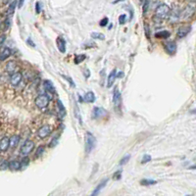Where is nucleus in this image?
Segmentation results:
<instances>
[{
	"label": "nucleus",
	"mask_w": 196,
	"mask_h": 196,
	"mask_svg": "<svg viewBox=\"0 0 196 196\" xmlns=\"http://www.w3.org/2000/svg\"><path fill=\"white\" fill-rule=\"evenodd\" d=\"M84 140H85V153L86 154L91 153L95 145H96V138L90 132H86L85 133Z\"/></svg>",
	"instance_id": "1"
},
{
	"label": "nucleus",
	"mask_w": 196,
	"mask_h": 196,
	"mask_svg": "<svg viewBox=\"0 0 196 196\" xmlns=\"http://www.w3.org/2000/svg\"><path fill=\"white\" fill-rule=\"evenodd\" d=\"M170 13H171V9L168 5L165 4V3H161L156 8V11H155V17L160 19V20H164L166 18H169Z\"/></svg>",
	"instance_id": "2"
},
{
	"label": "nucleus",
	"mask_w": 196,
	"mask_h": 196,
	"mask_svg": "<svg viewBox=\"0 0 196 196\" xmlns=\"http://www.w3.org/2000/svg\"><path fill=\"white\" fill-rule=\"evenodd\" d=\"M52 99L51 96H49V94H40L34 99V104L38 109H45L50 102V100Z\"/></svg>",
	"instance_id": "3"
},
{
	"label": "nucleus",
	"mask_w": 196,
	"mask_h": 196,
	"mask_svg": "<svg viewBox=\"0 0 196 196\" xmlns=\"http://www.w3.org/2000/svg\"><path fill=\"white\" fill-rule=\"evenodd\" d=\"M34 148V142L31 139H28L25 141V143L22 145L21 149H20V153H21L23 156H28L29 153L33 152V150Z\"/></svg>",
	"instance_id": "4"
},
{
	"label": "nucleus",
	"mask_w": 196,
	"mask_h": 196,
	"mask_svg": "<svg viewBox=\"0 0 196 196\" xmlns=\"http://www.w3.org/2000/svg\"><path fill=\"white\" fill-rule=\"evenodd\" d=\"M52 133V129L49 125H44L42 127H40L37 130V136L41 139L46 138L50 133Z\"/></svg>",
	"instance_id": "5"
},
{
	"label": "nucleus",
	"mask_w": 196,
	"mask_h": 196,
	"mask_svg": "<svg viewBox=\"0 0 196 196\" xmlns=\"http://www.w3.org/2000/svg\"><path fill=\"white\" fill-rule=\"evenodd\" d=\"M22 79H23V74L21 72H16L10 76V83H11L12 86L16 87L21 83Z\"/></svg>",
	"instance_id": "6"
},
{
	"label": "nucleus",
	"mask_w": 196,
	"mask_h": 196,
	"mask_svg": "<svg viewBox=\"0 0 196 196\" xmlns=\"http://www.w3.org/2000/svg\"><path fill=\"white\" fill-rule=\"evenodd\" d=\"M108 115L107 111L104 108L101 107H94L91 113V117L93 119H100V118H104Z\"/></svg>",
	"instance_id": "7"
},
{
	"label": "nucleus",
	"mask_w": 196,
	"mask_h": 196,
	"mask_svg": "<svg viewBox=\"0 0 196 196\" xmlns=\"http://www.w3.org/2000/svg\"><path fill=\"white\" fill-rule=\"evenodd\" d=\"M190 31H191V25H183L178 29L177 37L179 38H183L190 33Z\"/></svg>",
	"instance_id": "8"
},
{
	"label": "nucleus",
	"mask_w": 196,
	"mask_h": 196,
	"mask_svg": "<svg viewBox=\"0 0 196 196\" xmlns=\"http://www.w3.org/2000/svg\"><path fill=\"white\" fill-rule=\"evenodd\" d=\"M121 103H122V96H121V92L118 88H115L114 93H113V104L116 110L120 109Z\"/></svg>",
	"instance_id": "9"
},
{
	"label": "nucleus",
	"mask_w": 196,
	"mask_h": 196,
	"mask_svg": "<svg viewBox=\"0 0 196 196\" xmlns=\"http://www.w3.org/2000/svg\"><path fill=\"white\" fill-rule=\"evenodd\" d=\"M43 87L45 89V91L47 92V94L53 95L56 93V89H55V86L51 80H48V79L43 80Z\"/></svg>",
	"instance_id": "10"
},
{
	"label": "nucleus",
	"mask_w": 196,
	"mask_h": 196,
	"mask_svg": "<svg viewBox=\"0 0 196 196\" xmlns=\"http://www.w3.org/2000/svg\"><path fill=\"white\" fill-rule=\"evenodd\" d=\"M165 50L169 55H174L177 51V43L175 41H167L165 43Z\"/></svg>",
	"instance_id": "11"
},
{
	"label": "nucleus",
	"mask_w": 196,
	"mask_h": 196,
	"mask_svg": "<svg viewBox=\"0 0 196 196\" xmlns=\"http://www.w3.org/2000/svg\"><path fill=\"white\" fill-rule=\"evenodd\" d=\"M56 44L60 52L63 54L66 52V40H65L63 37L60 36L56 38Z\"/></svg>",
	"instance_id": "12"
},
{
	"label": "nucleus",
	"mask_w": 196,
	"mask_h": 196,
	"mask_svg": "<svg viewBox=\"0 0 196 196\" xmlns=\"http://www.w3.org/2000/svg\"><path fill=\"white\" fill-rule=\"evenodd\" d=\"M107 183H108V179L102 180V182L100 183L97 185V186L94 188V190L91 192V194H90L89 196H98V195H99V193L101 192V190H102L105 186H106Z\"/></svg>",
	"instance_id": "13"
},
{
	"label": "nucleus",
	"mask_w": 196,
	"mask_h": 196,
	"mask_svg": "<svg viewBox=\"0 0 196 196\" xmlns=\"http://www.w3.org/2000/svg\"><path fill=\"white\" fill-rule=\"evenodd\" d=\"M10 147V139L8 136H4L0 140V151L5 152L7 151Z\"/></svg>",
	"instance_id": "14"
},
{
	"label": "nucleus",
	"mask_w": 196,
	"mask_h": 196,
	"mask_svg": "<svg viewBox=\"0 0 196 196\" xmlns=\"http://www.w3.org/2000/svg\"><path fill=\"white\" fill-rule=\"evenodd\" d=\"M116 79H117V70L114 69L113 71L109 74V76H108V79H107V87H109V88L111 87L112 85L114 84Z\"/></svg>",
	"instance_id": "15"
},
{
	"label": "nucleus",
	"mask_w": 196,
	"mask_h": 196,
	"mask_svg": "<svg viewBox=\"0 0 196 196\" xmlns=\"http://www.w3.org/2000/svg\"><path fill=\"white\" fill-rule=\"evenodd\" d=\"M194 14V8L193 7H185L183 12H180V18L188 19Z\"/></svg>",
	"instance_id": "16"
},
{
	"label": "nucleus",
	"mask_w": 196,
	"mask_h": 196,
	"mask_svg": "<svg viewBox=\"0 0 196 196\" xmlns=\"http://www.w3.org/2000/svg\"><path fill=\"white\" fill-rule=\"evenodd\" d=\"M12 55V51L9 47H4L0 52V61H5Z\"/></svg>",
	"instance_id": "17"
},
{
	"label": "nucleus",
	"mask_w": 196,
	"mask_h": 196,
	"mask_svg": "<svg viewBox=\"0 0 196 196\" xmlns=\"http://www.w3.org/2000/svg\"><path fill=\"white\" fill-rule=\"evenodd\" d=\"M8 168L11 171H20L21 170V163L18 160H12L8 162Z\"/></svg>",
	"instance_id": "18"
},
{
	"label": "nucleus",
	"mask_w": 196,
	"mask_h": 196,
	"mask_svg": "<svg viewBox=\"0 0 196 196\" xmlns=\"http://www.w3.org/2000/svg\"><path fill=\"white\" fill-rule=\"evenodd\" d=\"M6 71L11 75L18 72L17 71V63L15 61H9L6 64Z\"/></svg>",
	"instance_id": "19"
},
{
	"label": "nucleus",
	"mask_w": 196,
	"mask_h": 196,
	"mask_svg": "<svg viewBox=\"0 0 196 196\" xmlns=\"http://www.w3.org/2000/svg\"><path fill=\"white\" fill-rule=\"evenodd\" d=\"M83 101L84 102H87V103H93L95 101V94L93 91H88L84 94L83 96Z\"/></svg>",
	"instance_id": "20"
},
{
	"label": "nucleus",
	"mask_w": 196,
	"mask_h": 196,
	"mask_svg": "<svg viewBox=\"0 0 196 196\" xmlns=\"http://www.w3.org/2000/svg\"><path fill=\"white\" fill-rule=\"evenodd\" d=\"M57 108H58V111H59V116H60V119H63V117L65 116V114H66V108L64 107V105L62 103L61 100H57Z\"/></svg>",
	"instance_id": "21"
},
{
	"label": "nucleus",
	"mask_w": 196,
	"mask_h": 196,
	"mask_svg": "<svg viewBox=\"0 0 196 196\" xmlns=\"http://www.w3.org/2000/svg\"><path fill=\"white\" fill-rule=\"evenodd\" d=\"M9 139H10V146H11L12 148H14L19 144L21 137H20L19 135H17V134H14V135H12L11 137H9Z\"/></svg>",
	"instance_id": "22"
},
{
	"label": "nucleus",
	"mask_w": 196,
	"mask_h": 196,
	"mask_svg": "<svg viewBox=\"0 0 196 196\" xmlns=\"http://www.w3.org/2000/svg\"><path fill=\"white\" fill-rule=\"evenodd\" d=\"M171 36V33L168 31H160L155 33V37L157 38H162V39H167Z\"/></svg>",
	"instance_id": "23"
},
{
	"label": "nucleus",
	"mask_w": 196,
	"mask_h": 196,
	"mask_svg": "<svg viewBox=\"0 0 196 196\" xmlns=\"http://www.w3.org/2000/svg\"><path fill=\"white\" fill-rule=\"evenodd\" d=\"M157 183V180L155 179H143L140 182V184L144 185V186H149V185H154Z\"/></svg>",
	"instance_id": "24"
},
{
	"label": "nucleus",
	"mask_w": 196,
	"mask_h": 196,
	"mask_svg": "<svg viewBox=\"0 0 196 196\" xmlns=\"http://www.w3.org/2000/svg\"><path fill=\"white\" fill-rule=\"evenodd\" d=\"M86 59V55L85 54H79V55H76L74 58V62L75 64H79V63H82L83 61H84V60Z\"/></svg>",
	"instance_id": "25"
},
{
	"label": "nucleus",
	"mask_w": 196,
	"mask_h": 196,
	"mask_svg": "<svg viewBox=\"0 0 196 196\" xmlns=\"http://www.w3.org/2000/svg\"><path fill=\"white\" fill-rule=\"evenodd\" d=\"M18 2L17 1H13L12 3H10L9 7L7 9V15H12L15 11V9H16V6H17Z\"/></svg>",
	"instance_id": "26"
},
{
	"label": "nucleus",
	"mask_w": 196,
	"mask_h": 196,
	"mask_svg": "<svg viewBox=\"0 0 196 196\" xmlns=\"http://www.w3.org/2000/svg\"><path fill=\"white\" fill-rule=\"evenodd\" d=\"M91 37L93 39H99V40H103L105 39V36L103 33H91Z\"/></svg>",
	"instance_id": "27"
},
{
	"label": "nucleus",
	"mask_w": 196,
	"mask_h": 196,
	"mask_svg": "<svg viewBox=\"0 0 196 196\" xmlns=\"http://www.w3.org/2000/svg\"><path fill=\"white\" fill-rule=\"evenodd\" d=\"M21 169H25V168H27L28 166H29V158L28 157V156H26V157H24L23 159H22V161L21 162Z\"/></svg>",
	"instance_id": "28"
},
{
	"label": "nucleus",
	"mask_w": 196,
	"mask_h": 196,
	"mask_svg": "<svg viewBox=\"0 0 196 196\" xmlns=\"http://www.w3.org/2000/svg\"><path fill=\"white\" fill-rule=\"evenodd\" d=\"M44 150H45V147L43 146V145H40V146H38L37 149V151H36V157L37 158L41 157V155L43 154Z\"/></svg>",
	"instance_id": "29"
},
{
	"label": "nucleus",
	"mask_w": 196,
	"mask_h": 196,
	"mask_svg": "<svg viewBox=\"0 0 196 196\" xmlns=\"http://www.w3.org/2000/svg\"><path fill=\"white\" fill-rule=\"evenodd\" d=\"M129 159H130V155L129 154H128V155H125V157H123L122 159H121V161H120V166H124L125 164H127L129 161Z\"/></svg>",
	"instance_id": "30"
},
{
	"label": "nucleus",
	"mask_w": 196,
	"mask_h": 196,
	"mask_svg": "<svg viewBox=\"0 0 196 196\" xmlns=\"http://www.w3.org/2000/svg\"><path fill=\"white\" fill-rule=\"evenodd\" d=\"M62 77L64 78V79H66V80H67V82L70 83V85H71L72 87H76V83H74V80H73L71 78H70V77H67V76H65V75H62Z\"/></svg>",
	"instance_id": "31"
},
{
	"label": "nucleus",
	"mask_w": 196,
	"mask_h": 196,
	"mask_svg": "<svg viewBox=\"0 0 196 196\" xmlns=\"http://www.w3.org/2000/svg\"><path fill=\"white\" fill-rule=\"evenodd\" d=\"M8 169V161L2 160L0 161V170H6Z\"/></svg>",
	"instance_id": "32"
},
{
	"label": "nucleus",
	"mask_w": 196,
	"mask_h": 196,
	"mask_svg": "<svg viewBox=\"0 0 196 196\" xmlns=\"http://www.w3.org/2000/svg\"><path fill=\"white\" fill-rule=\"evenodd\" d=\"M151 161V156L148 154H145L144 156L142 157V160H141V164H146L148 162H150Z\"/></svg>",
	"instance_id": "33"
},
{
	"label": "nucleus",
	"mask_w": 196,
	"mask_h": 196,
	"mask_svg": "<svg viewBox=\"0 0 196 196\" xmlns=\"http://www.w3.org/2000/svg\"><path fill=\"white\" fill-rule=\"evenodd\" d=\"M125 20H127V15H125V14H122L119 17V24L120 25H124L125 23Z\"/></svg>",
	"instance_id": "34"
},
{
	"label": "nucleus",
	"mask_w": 196,
	"mask_h": 196,
	"mask_svg": "<svg viewBox=\"0 0 196 196\" xmlns=\"http://www.w3.org/2000/svg\"><path fill=\"white\" fill-rule=\"evenodd\" d=\"M121 178H122V171H117L113 175V179L115 180H119V179H121Z\"/></svg>",
	"instance_id": "35"
},
{
	"label": "nucleus",
	"mask_w": 196,
	"mask_h": 196,
	"mask_svg": "<svg viewBox=\"0 0 196 196\" xmlns=\"http://www.w3.org/2000/svg\"><path fill=\"white\" fill-rule=\"evenodd\" d=\"M108 23H109L108 18H104V19L101 20V21H100L99 25H100V27H106Z\"/></svg>",
	"instance_id": "36"
},
{
	"label": "nucleus",
	"mask_w": 196,
	"mask_h": 196,
	"mask_svg": "<svg viewBox=\"0 0 196 196\" xmlns=\"http://www.w3.org/2000/svg\"><path fill=\"white\" fill-rule=\"evenodd\" d=\"M149 5H150V2H149V1H145V2L143 3V13H144V14L147 12Z\"/></svg>",
	"instance_id": "37"
},
{
	"label": "nucleus",
	"mask_w": 196,
	"mask_h": 196,
	"mask_svg": "<svg viewBox=\"0 0 196 196\" xmlns=\"http://www.w3.org/2000/svg\"><path fill=\"white\" fill-rule=\"evenodd\" d=\"M39 5H40V3L39 2H37L36 3V11H37V14H39L40 13V11H41V8L39 7Z\"/></svg>",
	"instance_id": "38"
},
{
	"label": "nucleus",
	"mask_w": 196,
	"mask_h": 196,
	"mask_svg": "<svg viewBox=\"0 0 196 196\" xmlns=\"http://www.w3.org/2000/svg\"><path fill=\"white\" fill-rule=\"evenodd\" d=\"M57 140H58L57 138H54V139L52 140V142L49 144V146H50V147H54L55 145H56V144L58 143V141H57Z\"/></svg>",
	"instance_id": "39"
},
{
	"label": "nucleus",
	"mask_w": 196,
	"mask_h": 196,
	"mask_svg": "<svg viewBox=\"0 0 196 196\" xmlns=\"http://www.w3.org/2000/svg\"><path fill=\"white\" fill-rule=\"evenodd\" d=\"M5 38H6V36H5V34H2V36L0 37V44H2L4 42Z\"/></svg>",
	"instance_id": "40"
},
{
	"label": "nucleus",
	"mask_w": 196,
	"mask_h": 196,
	"mask_svg": "<svg viewBox=\"0 0 196 196\" xmlns=\"http://www.w3.org/2000/svg\"><path fill=\"white\" fill-rule=\"evenodd\" d=\"M27 42H28V43H29V45H32V46H33V47H36V44H34V43H33V41H32V40H31V39H29H29L27 40Z\"/></svg>",
	"instance_id": "41"
},
{
	"label": "nucleus",
	"mask_w": 196,
	"mask_h": 196,
	"mask_svg": "<svg viewBox=\"0 0 196 196\" xmlns=\"http://www.w3.org/2000/svg\"><path fill=\"white\" fill-rule=\"evenodd\" d=\"M5 25H6V28L10 27V20L9 19H7L6 21H5Z\"/></svg>",
	"instance_id": "42"
},
{
	"label": "nucleus",
	"mask_w": 196,
	"mask_h": 196,
	"mask_svg": "<svg viewBox=\"0 0 196 196\" xmlns=\"http://www.w3.org/2000/svg\"><path fill=\"white\" fill-rule=\"evenodd\" d=\"M123 76H124V74L123 73H120V74L117 75V78H121V77H123Z\"/></svg>",
	"instance_id": "43"
},
{
	"label": "nucleus",
	"mask_w": 196,
	"mask_h": 196,
	"mask_svg": "<svg viewBox=\"0 0 196 196\" xmlns=\"http://www.w3.org/2000/svg\"><path fill=\"white\" fill-rule=\"evenodd\" d=\"M23 4H24V1H21V2H20V3H19V8H21Z\"/></svg>",
	"instance_id": "44"
},
{
	"label": "nucleus",
	"mask_w": 196,
	"mask_h": 196,
	"mask_svg": "<svg viewBox=\"0 0 196 196\" xmlns=\"http://www.w3.org/2000/svg\"><path fill=\"white\" fill-rule=\"evenodd\" d=\"M83 100V97H82V96H79V102H82Z\"/></svg>",
	"instance_id": "45"
},
{
	"label": "nucleus",
	"mask_w": 196,
	"mask_h": 196,
	"mask_svg": "<svg viewBox=\"0 0 196 196\" xmlns=\"http://www.w3.org/2000/svg\"><path fill=\"white\" fill-rule=\"evenodd\" d=\"M1 24H2V23H1V21H0V28H1Z\"/></svg>",
	"instance_id": "46"
},
{
	"label": "nucleus",
	"mask_w": 196,
	"mask_h": 196,
	"mask_svg": "<svg viewBox=\"0 0 196 196\" xmlns=\"http://www.w3.org/2000/svg\"><path fill=\"white\" fill-rule=\"evenodd\" d=\"M186 196H191V195H186Z\"/></svg>",
	"instance_id": "47"
}]
</instances>
